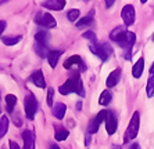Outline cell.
Returning <instances> with one entry per match:
<instances>
[{
    "label": "cell",
    "instance_id": "cell-32",
    "mask_svg": "<svg viewBox=\"0 0 154 149\" xmlns=\"http://www.w3.org/2000/svg\"><path fill=\"white\" fill-rule=\"evenodd\" d=\"M10 149H20V146L15 141H10Z\"/></svg>",
    "mask_w": 154,
    "mask_h": 149
},
{
    "label": "cell",
    "instance_id": "cell-10",
    "mask_svg": "<svg viewBox=\"0 0 154 149\" xmlns=\"http://www.w3.org/2000/svg\"><path fill=\"white\" fill-rule=\"evenodd\" d=\"M65 0H46V1H42V6L47 10H56L60 11L64 8L65 6Z\"/></svg>",
    "mask_w": 154,
    "mask_h": 149
},
{
    "label": "cell",
    "instance_id": "cell-31",
    "mask_svg": "<svg viewBox=\"0 0 154 149\" xmlns=\"http://www.w3.org/2000/svg\"><path fill=\"white\" fill-rule=\"evenodd\" d=\"M6 26H7V24H6V21H2L0 19V35L4 32V29H6Z\"/></svg>",
    "mask_w": 154,
    "mask_h": 149
},
{
    "label": "cell",
    "instance_id": "cell-26",
    "mask_svg": "<svg viewBox=\"0 0 154 149\" xmlns=\"http://www.w3.org/2000/svg\"><path fill=\"white\" fill-rule=\"evenodd\" d=\"M79 15H81V13H79L78 8L69 10L68 13H67V18H68L71 22H78L79 21Z\"/></svg>",
    "mask_w": 154,
    "mask_h": 149
},
{
    "label": "cell",
    "instance_id": "cell-34",
    "mask_svg": "<svg viewBox=\"0 0 154 149\" xmlns=\"http://www.w3.org/2000/svg\"><path fill=\"white\" fill-rule=\"evenodd\" d=\"M85 144H86V145H89V144H90V134H89V135H86V139H85Z\"/></svg>",
    "mask_w": 154,
    "mask_h": 149
},
{
    "label": "cell",
    "instance_id": "cell-17",
    "mask_svg": "<svg viewBox=\"0 0 154 149\" xmlns=\"http://www.w3.org/2000/svg\"><path fill=\"white\" fill-rule=\"evenodd\" d=\"M61 54H63V51H61V50H53V51H50V53H49V57H47V60H49V65H50L51 68H56V66H57L58 58L61 57Z\"/></svg>",
    "mask_w": 154,
    "mask_h": 149
},
{
    "label": "cell",
    "instance_id": "cell-36",
    "mask_svg": "<svg viewBox=\"0 0 154 149\" xmlns=\"http://www.w3.org/2000/svg\"><path fill=\"white\" fill-rule=\"evenodd\" d=\"M129 149H139V145H137V144H133V145L131 146Z\"/></svg>",
    "mask_w": 154,
    "mask_h": 149
},
{
    "label": "cell",
    "instance_id": "cell-6",
    "mask_svg": "<svg viewBox=\"0 0 154 149\" xmlns=\"http://www.w3.org/2000/svg\"><path fill=\"white\" fill-rule=\"evenodd\" d=\"M135 42H136V35L133 32H131V31H126V32L122 35L121 39H119L118 44L121 47H124L125 50H131L133 47V44H135Z\"/></svg>",
    "mask_w": 154,
    "mask_h": 149
},
{
    "label": "cell",
    "instance_id": "cell-9",
    "mask_svg": "<svg viewBox=\"0 0 154 149\" xmlns=\"http://www.w3.org/2000/svg\"><path fill=\"white\" fill-rule=\"evenodd\" d=\"M122 19H124V24L126 26H131V25L135 22V8H133L132 4H126L122 8Z\"/></svg>",
    "mask_w": 154,
    "mask_h": 149
},
{
    "label": "cell",
    "instance_id": "cell-18",
    "mask_svg": "<svg viewBox=\"0 0 154 149\" xmlns=\"http://www.w3.org/2000/svg\"><path fill=\"white\" fill-rule=\"evenodd\" d=\"M35 53L39 55L40 58H47L49 57V48H47V46H45V44H42V43H38L35 42Z\"/></svg>",
    "mask_w": 154,
    "mask_h": 149
},
{
    "label": "cell",
    "instance_id": "cell-1",
    "mask_svg": "<svg viewBox=\"0 0 154 149\" xmlns=\"http://www.w3.org/2000/svg\"><path fill=\"white\" fill-rule=\"evenodd\" d=\"M58 91L63 95H67V94H71V92H76L81 97H85V90H83V84H82V80H81V76H79V72L78 71L74 72L69 76L68 80L63 86L58 87Z\"/></svg>",
    "mask_w": 154,
    "mask_h": 149
},
{
    "label": "cell",
    "instance_id": "cell-4",
    "mask_svg": "<svg viewBox=\"0 0 154 149\" xmlns=\"http://www.w3.org/2000/svg\"><path fill=\"white\" fill-rule=\"evenodd\" d=\"M38 99L33 94H28L25 97V101H24V108H25V113L28 119H33L38 112Z\"/></svg>",
    "mask_w": 154,
    "mask_h": 149
},
{
    "label": "cell",
    "instance_id": "cell-38",
    "mask_svg": "<svg viewBox=\"0 0 154 149\" xmlns=\"http://www.w3.org/2000/svg\"><path fill=\"white\" fill-rule=\"evenodd\" d=\"M76 108H78V109H81V108H82V102H78V104H76Z\"/></svg>",
    "mask_w": 154,
    "mask_h": 149
},
{
    "label": "cell",
    "instance_id": "cell-12",
    "mask_svg": "<svg viewBox=\"0 0 154 149\" xmlns=\"http://www.w3.org/2000/svg\"><path fill=\"white\" fill-rule=\"evenodd\" d=\"M119 79H121V69L117 68V69H114V71L110 73V76H108L107 80H106V84H107L108 89H111V87L118 84Z\"/></svg>",
    "mask_w": 154,
    "mask_h": 149
},
{
    "label": "cell",
    "instance_id": "cell-37",
    "mask_svg": "<svg viewBox=\"0 0 154 149\" xmlns=\"http://www.w3.org/2000/svg\"><path fill=\"white\" fill-rule=\"evenodd\" d=\"M50 149H60V146H58V145H51Z\"/></svg>",
    "mask_w": 154,
    "mask_h": 149
},
{
    "label": "cell",
    "instance_id": "cell-25",
    "mask_svg": "<svg viewBox=\"0 0 154 149\" xmlns=\"http://www.w3.org/2000/svg\"><path fill=\"white\" fill-rule=\"evenodd\" d=\"M146 92H147V97H149V98L154 97V74H151L150 77H149V80H147Z\"/></svg>",
    "mask_w": 154,
    "mask_h": 149
},
{
    "label": "cell",
    "instance_id": "cell-16",
    "mask_svg": "<svg viewBox=\"0 0 154 149\" xmlns=\"http://www.w3.org/2000/svg\"><path fill=\"white\" fill-rule=\"evenodd\" d=\"M143 68H144V58H140L139 61H136V64L132 68V74L135 79H139L143 73Z\"/></svg>",
    "mask_w": 154,
    "mask_h": 149
},
{
    "label": "cell",
    "instance_id": "cell-21",
    "mask_svg": "<svg viewBox=\"0 0 154 149\" xmlns=\"http://www.w3.org/2000/svg\"><path fill=\"white\" fill-rule=\"evenodd\" d=\"M6 104H7V107H6V108H7V112L13 113L15 104H17V97H15L14 94H8V95L6 97Z\"/></svg>",
    "mask_w": 154,
    "mask_h": 149
},
{
    "label": "cell",
    "instance_id": "cell-23",
    "mask_svg": "<svg viewBox=\"0 0 154 149\" xmlns=\"http://www.w3.org/2000/svg\"><path fill=\"white\" fill-rule=\"evenodd\" d=\"M20 40H21V36H4V37H2V42L6 46H14V44L20 43Z\"/></svg>",
    "mask_w": 154,
    "mask_h": 149
},
{
    "label": "cell",
    "instance_id": "cell-22",
    "mask_svg": "<svg viewBox=\"0 0 154 149\" xmlns=\"http://www.w3.org/2000/svg\"><path fill=\"white\" fill-rule=\"evenodd\" d=\"M125 32H126V31L122 28V26H118V28H115L114 31L110 33V39L114 40V42H119V39H121L122 35H124Z\"/></svg>",
    "mask_w": 154,
    "mask_h": 149
},
{
    "label": "cell",
    "instance_id": "cell-15",
    "mask_svg": "<svg viewBox=\"0 0 154 149\" xmlns=\"http://www.w3.org/2000/svg\"><path fill=\"white\" fill-rule=\"evenodd\" d=\"M65 110H67L65 104H63V102L56 104V105L53 107V115H54V117H56V119H58V120H61V119L65 116Z\"/></svg>",
    "mask_w": 154,
    "mask_h": 149
},
{
    "label": "cell",
    "instance_id": "cell-11",
    "mask_svg": "<svg viewBox=\"0 0 154 149\" xmlns=\"http://www.w3.org/2000/svg\"><path fill=\"white\" fill-rule=\"evenodd\" d=\"M24 139V149H35V135L31 130H25L22 133Z\"/></svg>",
    "mask_w": 154,
    "mask_h": 149
},
{
    "label": "cell",
    "instance_id": "cell-14",
    "mask_svg": "<svg viewBox=\"0 0 154 149\" xmlns=\"http://www.w3.org/2000/svg\"><path fill=\"white\" fill-rule=\"evenodd\" d=\"M93 15H94V11L92 10L89 13V15H86L85 18H81L78 22H76V28L78 29H82V28H89L93 25Z\"/></svg>",
    "mask_w": 154,
    "mask_h": 149
},
{
    "label": "cell",
    "instance_id": "cell-7",
    "mask_svg": "<svg viewBox=\"0 0 154 149\" xmlns=\"http://www.w3.org/2000/svg\"><path fill=\"white\" fill-rule=\"evenodd\" d=\"M72 66H76L78 68V72H83L86 69V65L83 64L82 58L79 57V55H72V57H69L68 60L64 61V68L65 69H71Z\"/></svg>",
    "mask_w": 154,
    "mask_h": 149
},
{
    "label": "cell",
    "instance_id": "cell-35",
    "mask_svg": "<svg viewBox=\"0 0 154 149\" xmlns=\"http://www.w3.org/2000/svg\"><path fill=\"white\" fill-rule=\"evenodd\" d=\"M151 74H154V62H153V65H151V68H150V76Z\"/></svg>",
    "mask_w": 154,
    "mask_h": 149
},
{
    "label": "cell",
    "instance_id": "cell-33",
    "mask_svg": "<svg viewBox=\"0 0 154 149\" xmlns=\"http://www.w3.org/2000/svg\"><path fill=\"white\" fill-rule=\"evenodd\" d=\"M112 4H114V0H111V1H106V7L110 8V7L112 6Z\"/></svg>",
    "mask_w": 154,
    "mask_h": 149
},
{
    "label": "cell",
    "instance_id": "cell-40",
    "mask_svg": "<svg viewBox=\"0 0 154 149\" xmlns=\"http://www.w3.org/2000/svg\"><path fill=\"white\" fill-rule=\"evenodd\" d=\"M2 149H4V148H2Z\"/></svg>",
    "mask_w": 154,
    "mask_h": 149
},
{
    "label": "cell",
    "instance_id": "cell-28",
    "mask_svg": "<svg viewBox=\"0 0 154 149\" xmlns=\"http://www.w3.org/2000/svg\"><path fill=\"white\" fill-rule=\"evenodd\" d=\"M82 37L83 39H88L92 44H97V37H96V35H94V32H90V31H88V32H85L82 35Z\"/></svg>",
    "mask_w": 154,
    "mask_h": 149
},
{
    "label": "cell",
    "instance_id": "cell-39",
    "mask_svg": "<svg viewBox=\"0 0 154 149\" xmlns=\"http://www.w3.org/2000/svg\"><path fill=\"white\" fill-rule=\"evenodd\" d=\"M112 149H121V146H118V145H114V146H112Z\"/></svg>",
    "mask_w": 154,
    "mask_h": 149
},
{
    "label": "cell",
    "instance_id": "cell-24",
    "mask_svg": "<svg viewBox=\"0 0 154 149\" xmlns=\"http://www.w3.org/2000/svg\"><path fill=\"white\" fill-rule=\"evenodd\" d=\"M7 130H8V117L2 116V119H0V138H3L6 135Z\"/></svg>",
    "mask_w": 154,
    "mask_h": 149
},
{
    "label": "cell",
    "instance_id": "cell-13",
    "mask_svg": "<svg viewBox=\"0 0 154 149\" xmlns=\"http://www.w3.org/2000/svg\"><path fill=\"white\" fill-rule=\"evenodd\" d=\"M31 80L33 82V84L36 86V87H39V89H45L46 87V80H45V77H43V73L42 71H35L32 72V74H31Z\"/></svg>",
    "mask_w": 154,
    "mask_h": 149
},
{
    "label": "cell",
    "instance_id": "cell-41",
    "mask_svg": "<svg viewBox=\"0 0 154 149\" xmlns=\"http://www.w3.org/2000/svg\"><path fill=\"white\" fill-rule=\"evenodd\" d=\"M0 112H2V110H0Z\"/></svg>",
    "mask_w": 154,
    "mask_h": 149
},
{
    "label": "cell",
    "instance_id": "cell-20",
    "mask_svg": "<svg viewBox=\"0 0 154 149\" xmlns=\"http://www.w3.org/2000/svg\"><path fill=\"white\" fill-rule=\"evenodd\" d=\"M111 99H112L111 92L108 91V90H104V91L101 92L100 98H99V104H100V105H103V107H107V105H110Z\"/></svg>",
    "mask_w": 154,
    "mask_h": 149
},
{
    "label": "cell",
    "instance_id": "cell-27",
    "mask_svg": "<svg viewBox=\"0 0 154 149\" xmlns=\"http://www.w3.org/2000/svg\"><path fill=\"white\" fill-rule=\"evenodd\" d=\"M47 37H49V35H47L46 32H43V31H40V32H38V33L35 35V42L42 43V44L47 46Z\"/></svg>",
    "mask_w": 154,
    "mask_h": 149
},
{
    "label": "cell",
    "instance_id": "cell-8",
    "mask_svg": "<svg viewBox=\"0 0 154 149\" xmlns=\"http://www.w3.org/2000/svg\"><path fill=\"white\" fill-rule=\"evenodd\" d=\"M106 115H107V110H100L93 120H90L89 128H88V130H89V134H94V133L99 131V127H100L101 121H104V119H106Z\"/></svg>",
    "mask_w": 154,
    "mask_h": 149
},
{
    "label": "cell",
    "instance_id": "cell-29",
    "mask_svg": "<svg viewBox=\"0 0 154 149\" xmlns=\"http://www.w3.org/2000/svg\"><path fill=\"white\" fill-rule=\"evenodd\" d=\"M100 47H101V50H103V54L106 55V58H108V55L112 54V48L108 46V43H103Z\"/></svg>",
    "mask_w": 154,
    "mask_h": 149
},
{
    "label": "cell",
    "instance_id": "cell-3",
    "mask_svg": "<svg viewBox=\"0 0 154 149\" xmlns=\"http://www.w3.org/2000/svg\"><path fill=\"white\" fill-rule=\"evenodd\" d=\"M139 120H140L139 112H135L128 124V128H126V131H125V142L132 141L137 135V131H139Z\"/></svg>",
    "mask_w": 154,
    "mask_h": 149
},
{
    "label": "cell",
    "instance_id": "cell-19",
    "mask_svg": "<svg viewBox=\"0 0 154 149\" xmlns=\"http://www.w3.org/2000/svg\"><path fill=\"white\" fill-rule=\"evenodd\" d=\"M69 131L67 128H64L63 126H56V139L57 141H65L68 138Z\"/></svg>",
    "mask_w": 154,
    "mask_h": 149
},
{
    "label": "cell",
    "instance_id": "cell-2",
    "mask_svg": "<svg viewBox=\"0 0 154 149\" xmlns=\"http://www.w3.org/2000/svg\"><path fill=\"white\" fill-rule=\"evenodd\" d=\"M35 24L39 25L40 28H46V29H51L57 26V22L54 19L53 15H50L49 13H38L35 17Z\"/></svg>",
    "mask_w": 154,
    "mask_h": 149
},
{
    "label": "cell",
    "instance_id": "cell-30",
    "mask_svg": "<svg viewBox=\"0 0 154 149\" xmlns=\"http://www.w3.org/2000/svg\"><path fill=\"white\" fill-rule=\"evenodd\" d=\"M53 95H54V90L49 89V91H47V105L49 107H53Z\"/></svg>",
    "mask_w": 154,
    "mask_h": 149
},
{
    "label": "cell",
    "instance_id": "cell-5",
    "mask_svg": "<svg viewBox=\"0 0 154 149\" xmlns=\"http://www.w3.org/2000/svg\"><path fill=\"white\" fill-rule=\"evenodd\" d=\"M106 130L110 135H112L117 131V127H118V121H117V116L112 113L111 110H107V115H106Z\"/></svg>",
    "mask_w": 154,
    "mask_h": 149
}]
</instances>
